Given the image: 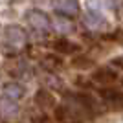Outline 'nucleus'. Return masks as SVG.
I'll use <instances>...</instances> for the list:
<instances>
[{
	"label": "nucleus",
	"instance_id": "obj_1",
	"mask_svg": "<svg viewBox=\"0 0 123 123\" xmlns=\"http://www.w3.org/2000/svg\"><path fill=\"white\" fill-rule=\"evenodd\" d=\"M66 103L72 105L77 112L81 114V116H85V118H99L105 112V105L101 103V99H96L86 90L68 92L66 94Z\"/></svg>",
	"mask_w": 123,
	"mask_h": 123
},
{
	"label": "nucleus",
	"instance_id": "obj_2",
	"mask_svg": "<svg viewBox=\"0 0 123 123\" xmlns=\"http://www.w3.org/2000/svg\"><path fill=\"white\" fill-rule=\"evenodd\" d=\"M98 96L101 99V103L105 105V108L112 110V112H121L123 110V90L110 86H103L98 90Z\"/></svg>",
	"mask_w": 123,
	"mask_h": 123
},
{
	"label": "nucleus",
	"instance_id": "obj_3",
	"mask_svg": "<svg viewBox=\"0 0 123 123\" xmlns=\"http://www.w3.org/2000/svg\"><path fill=\"white\" fill-rule=\"evenodd\" d=\"M4 35H6V42L9 44L11 50H15V51H18L20 48H24L26 42H28V33H26L24 28H20L18 24L6 26Z\"/></svg>",
	"mask_w": 123,
	"mask_h": 123
},
{
	"label": "nucleus",
	"instance_id": "obj_4",
	"mask_svg": "<svg viewBox=\"0 0 123 123\" xmlns=\"http://www.w3.org/2000/svg\"><path fill=\"white\" fill-rule=\"evenodd\" d=\"M53 118L59 123H85V116L77 112L75 108L68 103H61V105H55L53 108Z\"/></svg>",
	"mask_w": 123,
	"mask_h": 123
},
{
	"label": "nucleus",
	"instance_id": "obj_5",
	"mask_svg": "<svg viewBox=\"0 0 123 123\" xmlns=\"http://www.w3.org/2000/svg\"><path fill=\"white\" fill-rule=\"evenodd\" d=\"M26 22L28 26H31V30L39 33H46L51 30V18L41 9H30L26 13Z\"/></svg>",
	"mask_w": 123,
	"mask_h": 123
},
{
	"label": "nucleus",
	"instance_id": "obj_6",
	"mask_svg": "<svg viewBox=\"0 0 123 123\" xmlns=\"http://www.w3.org/2000/svg\"><path fill=\"white\" fill-rule=\"evenodd\" d=\"M90 79H92L96 85L110 86V85H114V83L119 79V74H118V68H114V66H99L92 72Z\"/></svg>",
	"mask_w": 123,
	"mask_h": 123
},
{
	"label": "nucleus",
	"instance_id": "obj_7",
	"mask_svg": "<svg viewBox=\"0 0 123 123\" xmlns=\"http://www.w3.org/2000/svg\"><path fill=\"white\" fill-rule=\"evenodd\" d=\"M53 51L61 53V55H75V53H81V46L74 41H68L64 37H59L53 41Z\"/></svg>",
	"mask_w": 123,
	"mask_h": 123
},
{
	"label": "nucleus",
	"instance_id": "obj_8",
	"mask_svg": "<svg viewBox=\"0 0 123 123\" xmlns=\"http://www.w3.org/2000/svg\"><path fill=\"white\" fill-rule=\"evenodd\" d=\"M35 105L42 110H53L55 108V96L48 90V88H41L35 92Z\"/></svg>",
	"mask_w": 123,
	"mask_h": 123
},
{
	"label": "nucleus",
	"instance_id": "obj_9",
	"mask_svg": "<svg viewBox=\"0 0 123 123\" xmlns=\"http://www.w3.org/2000/svg\"><path fill=\"white\" fill-rule=\"evenodd\" d=\"M55 9L57 13H61V15H66L70 18L79 15V2L77 0H57L55 2Z\"/></svg>",
	"mask_w": 123,
	"mask_h": 123
},
{
	"label": "nucleus",
	"instance_id": "obj_10",
	"mask_svg": "<svg viewBox=\"0 0 123 123\" xmlns=\"http://www.w3.org/2000/svg\"><path fill=\"white\" fill-rule=\"evenodd\" d=\"M51 28L57 30L59 33H70V31H74V22H72L70 17L57 13V15L51 18Z\"/></svg>",
	"mask_w": 123,
	"mask_h": 123
},
{
	"label": "nucleus",
	"instance_id": "obj_11",
	"mask_svg": "<svg viewBox=\"0 0 123 123\" xmlns=\"http://www.w3.org/2000/svg\"><path fill=\"white\" fill-rule=\"evenodd\" d=\"M0 114H2V118H15L17 114H18V105H17L15 99H9L2 96L0 98Z\"/></svg>",
	"mask_w": 123,
	"mask_h": 123
},
{
	"label": "nucleus",
	"instance_id": "obj_12",
	"mask_svg": "<svg viewBox=\"0 0 123 123\" xmlns=\"http://www.w3.org/2000/svg\"><path fill=\"white\" fill-rule=\"evenodd\" d=\"M2 94H4L6 98L9 99H15V101H18V99L24 98V88H22V85H18V83H6L4 88H2Z\"/></svg>",
	"mask_w": 123,
	"mask_h": 123
},
{
	"label": "nucleus",
	"instance_id": "obj_13",
	"mask_svg": "<svg viewBox=\"0 0 123 123\" xmlns=\"http://www.w3.org/2000/svg\"><path fill=\"white\" fill-rule=\"evenodd\" d=\"M41 66L48 72H55L62 66V59L59 55H53V53H46V55L41 59Z\"/></svg>",
	"mask_w": 123,
	"mask_h": 123
},
{
	"label": "nucleus",
	"instance_id": "obj_14",
	"mask_svg": "<svg viewBox=\"0 0 123 123\" xmlns=\"http://www.w3.org/2000/svg\"><path fill=\"white\" fill-rule=\"evenodd\" d=\"M74 68H77V70H88V68H94L96 66V62H94V59H90L88 55H79V53H75L72 59V62H70Z\"/></svg>",
	"mask_w": 123,
	"mask_h": 123
},
{
	"label": "nucleus",
	"instance_id": "obj_15",
	"mask_svg": "<svg viewBox=\"0 0 123 123\" xmlns=\"http://www.w3.org/2000/svg\"><path fill=\"white\" fill-rule=\"evenodd\" d=\"M75 85L79 88H83V90H90V88H92V85H94V81L92 79H86V77H75Z\"/></svg>",
	"mask_w": 123,
	"mask_h": 123
},
{
	"label": "nucleus",
	"instance_id": "obj_16",
	"mask_svg": "<svg viewBox=\"0 0 123 123\" xmlns=\"http://www.w3.org/2000/svg\"><path fill=\"white\" fill-rule=\"evenodd\" d=\"M105 39H107V41H114V42H123V33L121 31H114V33L105 35Z\"/></svg>",
	"mask_w": 123,
	"mask_h": 123
},
{
	"label": "nucleus",
	"instance_id": "obj_17",
	"mask_svg": "<svg viewBox=\"0 0 123 123\" xmlns=\"http://www.w3.org/2000/svg\"><path fill=\"white\" fill-rule=\"evenodd\" d=\"M110 66L118 68V70H123V55H118V57H114L112 61H110Z\"/></svg>",
	"mask_w": 123,
	"mask_h": 123
},
{
	"label": "nucleus",
	"instance_id": "obj_18",
	"mask_svg": "<svg viewBox=\"0 0 123 123\" xmlns=\"http://www.w3.org/2000/svg\"><path fill=\"white\" fill-rule=\"evenodd\" d=\"M0 123H6V118H2V116H0Z\"/></svg>",
	"mask_w": 123,
	"mask_h": 123
},
{
	"label": "nucleus",
	"instance_id": "obj_19",
	"mask_svg": "<svg viewBox=\"0 0 123 123\" xmlns=\"http://www.w3.org/2000/svg\"><path fill=\"white\" fill-rule=\"evenodd\" d=\"M121 86H123V77H121Z\"/></svg>",
	"mask_w": 123,
	"mask_h": 123
}]
</instances>
